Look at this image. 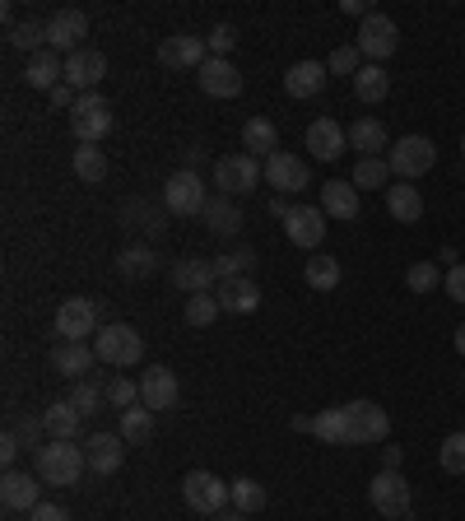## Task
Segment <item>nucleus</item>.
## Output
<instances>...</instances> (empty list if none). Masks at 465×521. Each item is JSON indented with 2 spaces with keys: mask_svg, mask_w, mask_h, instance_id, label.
I'll return each mask as SVG.
<instances>
[{
  "mask_svg": "<svg viewBox=\"0 0 465 521\" xmlns=\"http://www.w3.org/2000/svg\"><path fill=\"white\" fill-rule=\"evenodd\" d=\"M312 433L326 447H372V442H386L391 415L377 401H349V405H335V410L312 415Z\"/></svg>",
  "mask_w": 465,
  "mask_h": 521,
  "instance_id": "1",
  "label": "nucleus"
},
{
  "mask_svg": "<svg viewBox=\"0 0 465 521\" xmlns=\"http://www.w3.org/2000/svg\"><path fill=\"white\" fill-rule=\"evenodd\" d=\"M84 470H89V461H84V447H75V442H61V438H52L38 456H33V475H38L42 484H52V489H70V484H80Z\"/></svg>",
  "mask_w": 465,
  "mask_h": 521,
  "instance_id": "2",
  "label": "nucleus"
},
{
  "mask_svg": "<svg viewBox=\"0 0 465 521\" xmlns=\"http://www.w3.org/2000/svg\"><path fill=\"white\" fill-rule=\"evenodd\" d=\"M93 354H98V363H112V368H135L145 359V335L126 321H112L93 335Z\"/></svg>",
  "mask_w": 465,
  "mask_h": 521,
  "instance_id": "3",
  "label": "nucleus"
},
{
  "mask_svg": "<svg viewBox=\"0 0 465 521\" xmlns=\"http://www.w3.org/2000/svg\"><path fill=\"white\" fill-rule=\"evenodd\" d=\"M210 205V187L205 177L191 173V168H177L168 182H163V210L177 214V219H200Z\"/></svg>",
  "mask_w": 465,
  "mask_h": 521,
  "instance_id": "4",
  "label": "nucleus"
},
{
  "mask_svg": "<svg viewBox=\"0 0 465 521\" xmlns=\"http://www.w3.org/2000/svg\"><path fill=\"white\" fill-rule=\"evenodd\" d=\"M256 182H266V163H256L252 154H224V159H214V187L228 201L252 196Z\"/></svg>",
  "mask_w": 465,
  "mask_h": 521,
  "instance_id": "5",
  "label": "nucleus"
},
{
  "mask_svg": "<svg viewBox=\"0 0 465 521\" xmlns=\"http://www.w3.org/2000/svg\"><path fill=\"white\" fill-rule=\"evenodd\" d=\"M386 163H391V173L400 182H414V177H424L438 163V145L428 135H400L396 145L386 149Z\"/></svg>",
  "mask_w": 465,
  "mask_h": 521,
  "instance_id": "6",
  "label": "nucleus"
},
{
  "mask_svg": "<svg viewBox=\"0 0 465 521\" xmlns=\"http://www.w3.org/2000/svg\"><path fill=\"white\" fill-rule=\"evenodd\" d=\"M182 498H186V508L200 512V517H219V512L233 503L228 484L219 480V475H210V470H186L182 475Z\"/></svg>",
  "mask_w": 465,
  "mask_h": 521,
  "instance_id": "7",
  "label": "nucleus"
},
{
  "mask_svg": "<svg viewBox=\"0 0 465 521\" xmlns=\"http://www.w3.org/2000/svg\"><path fill=\"white\" fill-rule=\"evenodd\" d=\"M368 503L382 512L386 521H405L414 508V494H410V484L400 480V470H377L368 484Z\"/></svg>",
  "mask_w": 465,
  "mask_h": 521,
  "instance_id": "8",
  "label": "nucleus"
},
{
  "mask_svg": "<svg viewBox=\"0 0 465 521\" xmlns=\"http://www.w3.org/2000/svg\"><path fill=\"white\" fill-rule=\"evenodd\" d=\"M354 47L363 52V61H368V66H382L386 56H396V47H400L396 19H391V14H377V10H372L368 19L359 24V38H354Z\"/></svg>",
  "mask_w": 465,
  "mask_h": 521,
  "instance_id": "9",
  "label": "nucleus"
},
{
  "mask_svg": "<svg viewBox=\"0 0 465 521\" xmlns=\"http://www.w3.org/2000/svg\"><path fill=\"white\" fill-rule=\"evenodd\" d=\"M70 131L80 145H98L107 131H112V107L103 94H80V103L70 107Z\"/></svg>",
  "mask_w": 465,
  "mask_h": 521,
  "instance_id": "10",
  "label": "nucleus"
},
{
  "mask_svg": "<svg viewBox=\"0 0 465 521\" xmlns=\"http://www.w3.org/2000/svg\"><path fill=\"white\" fill-rule=\"evenodd\" d=\"M84 38H89V14L84 10H56L52 19H47V47H52L56 56L84 52Z\"/></svg>",
  "mask_w": 465,
  "mask_h": 521,
  "instance_id": "11",
  "label": "nucleus"
},
{
  "mask_svg": "<svg viewBox=\"0 0 465 521\" xmlns=\"http://www.w3.org/2000/svg\"><path fill=\"white\" fill-rule=\"evenodd\" d=\"M284 233H289L293 247L317 252L321 242H326V210H321V205H293V210L284 214Z\"/></svg>",
  "mask_w": 465,
  "mask_h": 521,
  "instance_id": "12",
  "label": "nucleus"
},
{
  "mask_svg": "<svg viewBox=\"0 0 465 521\" xmlns=\"http://www.w3.org/2000/svg\"><path fill=\"white\" fill-rule=\"evenodd\" d=\"M210 61V47L196 33H173V38L159 42V66L163 70H200Z\"/></svg>",
  "mask_w": 465,
  "mask_h": 521,
  "instance_id": "13",
  "label": "nucleus"
},
{
  "mask_svg": "<svg viewBox=\"0 0 465 521\" xmlns=\"http://www.w3.org/2000/svg\"><path fill=\"white\" fill-rule=\"evenodd\" d=\"M56 335L61 340H89V335H98V303L93 298H66L56 308Z\"/></svg>",
  "mask_w": 465,
  "mask_h": 521,
  "instance_id": "14",
  "label": "nucleus"
},
{
  "mask_svg": "<svg viewBox=\"0 0 465 521\" xmlns=\"http://www.w3.org/2000/svg\"><path fill=\"white\" fill-rule=\"evenodd\" d=\"M140 405L163 415V410H173L177 405V373L173 368H163V363H149L145 373H140Z\"/></svg>",
  "mask_w": 465,
  "mask_h": 521,
  "instance_id": "15",
  "label": "nucleus"
},
{
  "mask_svg": "<svg viewBox=\"0 0 465 521\" xmlns=\"http://www.w3.org/2000/svg\"><path fill=\"white\" fill-rule=\"evenodd\" d=\"M196 84H200V94H210V98H238L242 94V70L233 66L228 56H210V61L196 70Z\"/></svg>",
  "mask_w": 465,
  "mask_h": 521,
  "instance_id": "16",
  "label": "nucleus"
},
{
  "mask_svg": "<svg viewBox=\"0 0 465 521\" xmlns=\"http://www.w3.org/2000/svg\"><path fill=\"white\" fill-rule=\"evenodd\" d=\"M168 280H173V289H182L186 298L214 294V289H219V280H214V261H205V256H182V261H173V266H168Z\"/></svg>",
  "mask_w": 465,
  "mask_h": 521,
  "instance_id": "17",
  "label": "nucleus"
},
{
  "mask_svg": "<svg viewBox=\"0 0 465 521\" xmlns=\"http://www.w3.org/2000/svg\"><path fill=\"white\" fill-rule=\"evenodd\" d=\"M84 461L93 475H117L126 461V438L121 433H89L84 438Z\"/></svg>",
  "mask_w": 465,
  "mask_h": 521,
  "instance_id": "18",
  "label": "nucleus"
},
{
  "mask_svg": "<svg viewBox=\"0 0 465 521\" xmlns=\"http://www.w3.org/2000/svg\"><path fill=\"white\" fill-rule=\"evenodd\" d=\"M0 503L10 512H33L42 503V480L28 470H5L0 475Z\"/></svg>",
  "mask_w": 465,
  "mask_h": 521,
  "instance_id": "19",
  "label": "nucleus"
},
{
  "mask_svg": "<svg viewBox=\"0 0 465 521\" xmlns=\"http://www.w3.org/2000/svg\"><path fill=\"white\" fill-rule=\"evenodd\" d=\"M266 182L279 191V196H298V191H307V182H312V173H307L303 159H293V154H270L266 159Z\"/></svg>",
  "mask_w": 465,
  "mask_h": 521,
  "instance_id": "20",
  "label": "nucleus"
},
{
  "mask_svg": "<svg viewBox=\"0 0 465 521\" xmlns=\"http://www.w3.org/2000/svg\"><path fill=\"white\" fill-rule=\"evenodd\" d=\"M93 363H98V354H93L89 340H61L52 349V373H61L66 382H84L93 373Z\"/></svg>",
  "mask_w": 465,
  "mask_h": 521,
  "instance_id": "21",
  "label": "nucleus"
},
{
  "mask_svg": "<svg viewBox=\"0 0 465 521\" xmlns=\"http://www.w3.org/2000/svg\"><path fill=\"white\" fill-rule=\"evenodd\" d=\"M307 149H312V159L335 163L349 149V131L340 126V121H331V117H317L312 126H307Z\"/></svg>",
  "mask_w": 465,
  "mask_h": 521,
  "instance_id": "22",
  "label": "nucleus"
},
{
  "mask_svg": "<svg viewBox=\"0 0 465 521\" xmlns=\"http://www.w3.org/2000/svg\"><path fill=\"white\" fill-rule=\"evenodd\" d=\"M107 75V56L93 52V47H84V52L66 56V84L75 89V94H93L98 84H103Z\"/></svg>",
  "mask_w": 465,
  "mask_h": 521,
  "instance_id": "23",
  "label": "nucleus"
},
{
  "mask_svg": "<svg viewBox=\"0 0 465 521\" xmlns=\"http://www.w3.org/2000/svg\"><path fill=\"white\" fill-rule=\"evenodd\" d=\"M326 80H331L326 61H298V66H289V75H284V94L289 98H317L321 89H326Z\"/></svg>",
  "mask_w": 465,
  "mask_h": 521,
  "instance_id": "24",
  "label": "nucleus"
},
{
  "mask_svg": "<svg viewBox=\"0 0 465 521\" xmlns=\"http://www.w3.org/2000/svg\"><path fill=\"white\" fill-rule=\"evenodd\" d=\"M321 210H326V219L354 224L359 219V187L354 182H326L321 187Z\"/></svg>",
  "mask_w": 465,
  "mask_h": 521,
  "instance_id": "25",
  "label": "nucleus"
},
{
  "mask_svg": "<svg viewBox=\"0 0 465 521\" xmlns=\"http://www.w3.org/2000/svg\"><path fill=\"white\" fill-rule=\"evenodd\" d=\"M200 219H205V228H210L214 238H238L242 224H247V219H242V205L228 201V196H214V201L205 205V214H200Z\"/></svg>",
  "mask_w": 465,
  "mask_h": 521,
  "instance_id": "26",
  "label": "nucleus"
},
{
  "mask_svg": "<svg viewBox=\"0 0 465 521\" xmlns=\"http://www.w3.org/2000/svg\"><path fill=\"white\" fill-rule=\"evenodd\" d=\"M24 80H28V89H61V80H66V61L47 47V52H38V56H28V70H24Z\"/></svg>",
  "mask_w": 465,
  "mask_h": 521,
  "instance_id": "27",
  "label": "nucleus"
},
{
  "mask_svg": "<svg viewBox=\"0 0 465 521\" xmlns=\"http://www.w3.org/2000/svg\"><path fill=\"white\" fill-rule=\"evenodd\" d=\"M214 298H219V308L224 312H238V317L261 308V289H256V280H228V284L214 289Z\"/></svg>",
  "mask_w": 465,
  "mask_h": 521,
  "instance_id": "28",
  "label": "nucleus"
},
{
  "mask_svg": "<svg viewBox=\"0 0 465 521\" xmlns=\"http://www.w3.org/2000/svg\"><path fill=\"white\" fill-rule=\"evenodd\" d=\"M386 210H391V219H400V224H419V219H424V196H419V187H410V182H396V187H386Z\"/></svg>",
  "mask_w": 465,
  "mask_h": 521,
  "instance_id": "29",
  "label": "nucleus"
},
{
  "mask_svg": "<svg viewBox=\"0 0 465 521\" xmlns=\"http://www.w3.org/2000/svg\"><path fill=\"white\" fill-rule=\"evenodd\" d=\"M349 149H359V159H382L386 149V126L372 117H359L349 126Z\"/></svg>",
  "mask_w": 465,
  "mask_h": 521,
  "instance_id": "30",
  "label": "nucleus"
},
{
  "mask_svg": "<svg viewBox=\"0 0 465 521\" xmlns=\"http://www.w3.org/2000/svg\"><path fill=\"white\" fill-rule=\"evenodd\" d=\"M42 419H47V433H52V438H61V442H75L84 433V415L70 401L47 405V410H42Z\"/></svg>",
  "mask_w": 465,
  "mask_h": 521,
  "instance_id": "31",
  "label": "nucleus"
},
{
  "mask_svg": "<svg viewBox=\"0 0 465 521\" xmlns=\"http://www.w3.org/2000/svg\"><path fill=\"white\" fill-rule=\"evenodd\" d=\"M242 145L252 149V159H270V154H279V131L270 117H252L247 126H242Z\"/></svg>",
  "mask_w": 465,
  "mask_h": 521,
  "instance_id": "32",
  "label": "nucleus"
},
{
  "mask_svg": "<svg viewBox=\"0 0 465 521\" xmlns=\"http://www.w3.org/2000/svg\"><path fill=\"white\" fill-rule=\"evenodd\" d=\"M256 275V252L252 247H233V252L214 256V280L228 284V280H252Z\"/></svg>",
  "mask_w": 465,
  "mask_h": 521,
  "instance_id": "33",
  "label": "nucleus"
},
{
  "mask_svg": "<svg viewBox=\"0 0 465 521\" xmlns=\"http://www.w3.org/2000/svg\"><path fill=\"white\" fill-rule=\"evenodd\" d=\"M154 270H159V252H154V247H140V242H135V247H126V252L117 256L121 280H149Z\"/></svg>",
  "mask_w": 465,
  "mask_h": 521,
  "instance_id": "34",
  "label": "nucleus"
},
{
  "mask_svg": "<svg viewBox=\"0 0 465 521\" xmlns=\"http://www.w3.org/2000/svg\"><path fill=\"white\" fill-rule=\"evenodd\" d=\"M121 219L131 228H145L149 238H163V228H168V210H159V205H149V201H126L121 205Z\"/></svg>",
  "mask_w": 465,
  "mask_h": 521,
  "instance_id": "35",
  "label": "nucleus"
},
{
  "mask_svg": "<svg viewBox=\"0 0 465 521\" xmlns=\"http://www.w3.org/2000/svg\"><path fill=\"white\" fill-rule=\"evenodd\" d=\"M121 438H126V447H145L149 438H154V410H145V405H131V410H121Z\"/></svg>",
  "mask_w": 465,
  "mask_h": 521,
  "instance_id": "36",
  "label": "nucleus"
},
{
  "mask_svg": "<svg viewBox=\"0 0 465 521\" xmlns=\"http://www.w3.org/2000/svg\"><path fill=\"white\" fill-rule=\"evenodd\" d=\"M70 168H75V177H80V182H89V187H103L107 154L98 145H80V149H75V159H70Z\"/></svg>",
  "mask_w": 465,
  "mask_h": 521,
  "instance_id": "37",
  "label": "nucleus"
},
{
  "mask_svg": "<svg viewBox=\"0 0 465 521\" xmlns=\"http://www.w3.org/2000/svg\"><path fill=\"white\" fill-rule=\"evenodd\" d=\"M354 94H359V103H382V98L391 94V75H386L382 66H363L359 75H354Z\"/></svg>",
  "mask_w": 465,
  "mask_h": 521,
  "instance_id": "38",
  "label": "nucleus"
},
{
  "mask_svg": "<svg viewBox=\"0 0 465 521\" xmlns=\"http://www.w3.org/2000/svg\"><path fill=\"white\" fill-rule=\"evenodd\" d=\"M10 433L24 442V452H33V456H38L42 447L52 442V433H47V419H42V415H19V419L10 424Z\"/></svg>",
  "mask_w": 465,
  "mask_h": 521,
  "instance_id": "39",
  "label": "nucleus"
},
{
  "mask_svg": "<svg viewBox=\"0 0 465 521\" xmlns=\"http://www.w3.org/2000/svg\"><path fill=\"white\" fill-rule=\"evenodd\" d=\"M303 275H307V284H312L317 294H331L345 270H340V261H335V256H321V252H317V256H312V261L303 266Z\"/></svg>",
  "mask_w": 465,
  "mask_h": 521,
  "instance_id": "40",
  "label": "nucleus"
},
{
  "mask_svg": "<svg viewBox=\"0 0 465 521\" xmlns=\"http://www.w3.org/2000/svg\"><path fill=\"white\" fill-rule=\"evenodd\" d=\"M10 47H19V52H28V56L47 52V19H24V24H14Z\"/></svg>",
  "mask_w": 465,
  "mask_h": 521,
  "instance_id": "41",
  "label": "nucleus"
},
{
  "mask_svg": "<svg viewBox=\"0 0 465 521\" xmlns=\"http://www.w3.org/2000/svg\"><path fill=\"white\" fill-rule=\"evenodd\" d=\"M228 494H233V508H242L247 517L266 508V484H256L252 475H242V480H233V484H228Z\"/></svg>",
  "mask_w": 465,
  "mask_h": 521,
  "instance_id": "42",
  "label": "nucleus"
},
{
  "mask_svg": "<svg viewBox=\"0 0 465 521\" xmlns=\"http://www.w3.org/2000/svg\"><path fill=\"white\" fill-rule=\"evenodd\" d=\"M66 401L75 405L84 419H89V415H98V410L107 405V396H103V387H98V382H89V377H84V382H70V396H66Z\"/></svg>",
  "mask_w": 465,
  "mask_h": 521,
  "instance_id": "43",
  "label": "nucleus"
},
{
  "mask_svg": "<svg viewBox=\"0 0 465 521\" xmlns=\"http://www.w3.org/2000/svg\"><path fill=\"white\" fill-rule=\"evenodd\" d=\"M386 182H391V163L386 159H359L354 163V187H382L386 191Z\"/></svg>",
  "mask_w": 465,
  "mask_h": 521,
  "instance_id": "44",
  "label": "nucleus"
},
{
  "mask_svg": "<svg viewBox=\"0 0 465 521\" xmlns=\"http://www.w3.org/2000/svg\"><path fill=\"white\" fill-rule=\"evenodd\" d=\"M438 466L447 475H465V433H447L438 447Z\"/></svg>",
  "mask_w": 465,
  "mask_h": 521,
  "instance_id": "45",
  "label": "nucleus"
},
{
  "mask_svg": "<svg viewBox=\"0 0 465 521\" xmlns=\"http://www.w3.org/2000/svg\"><path fill=\"white\" fill-rule=\"evenodd\" d=\"M219 312H224V308H219V298H214V294H191V298H186L182 317H186V326H210Z\"/></svg>",
  "mask_w": 465,
  "mask_h": 521,
  "instance_id": "46",
  "label": "nucleus"
},
{
  "mask_svg": "<svg viewBox=\"0 0 465 521\" xmlns=\"http://www.w3.org/2000/svg\"><path fill=\"white\" fill-rule=\"evenodd\" d=\"M405 284H410V294H433V289L442 284L438 261H414V266L405 270Z\"/></svg>",
  "mask_w": 465,
  "mask_h": 521,
  "instance_id": "47",
  "label": "nucleus"
},
{
  "mask_svg": "<svg viewBox=\"0 0 465 521\" xmlns=\"http://www.w3.org/2000/svg\"><path fill=\"white\" fill-rule=\"evenodd\" d=\"M103 396H107L112 410H131V405H140V382H131V377H112V382L103 387Z\"/></svg>",
  "mask_w": 465,
  "mask_h": 521,
  "instance_id": "48",
  "label": "nucleus"
},
{
  "mask_svg": "<svg viewBox=\"0 0 465 521\" xmlns=\"http://www.w3.org/2000/svg\"><path fill=\"white\" fill-rule=\"evenodd\" d=\"M326 70H331V75H349V80H354V75L363 70V52L354 47V42H349V47H335L331 61H326Z\"/></svg>",
  "mask_w": 465,
  "mask_h": 521,
  "instance_id": "49",
  "label": "nucleus"
},
{
  "mask_svg": "<svg viewBox=\"0 0 465 521\" xmlns=\"http://www.w3.org/2000/svg\"><path fill=\"white\" fill-rule=\"evenodd\" d=\"M233 42H238L233 24H219V28L210 33V38H205V47H210V56H228V52H233Z\"/></svg>",
  "mask_w": 465,
  "mask_h": 521,
  "instance_id": "50",
  "label": "nucleus"
},
{
  "mask_svg": "<svg viewBox=\"0 0 465 521\" xmlns=\"http://www.w3.org/2000/svg\"><path fill=\"white\" fill-rule=\"evenodd\" d=\"M442 289H447V298H452V303H465V261L442 275Z\"/></svg>",
  "mask_w": 465,
  "mask_h": 521,
  "instance_id": "51",
  "label": "nucleus"
},
{
  "mask_svg": "<svg viewBox=\"0 0 465 521\" xmlns=\"http://www.w3.org/2000/svg\"><path fill=\"white\" fill-rule=\"evenodd\" d=\"M19 452H24V442H19V438L10 433V428H5V438H0V461H5V470H14Z\"/></svg>",
  "mask_w": 465,
  "mask_h": 521,
  "instance_id": "52",
  "label": "nucleus"
},
{
  "mask_svg": "<svg viewBox=\"0 0 465 521\" xmlns=\"http://www.w3.org/2000/svg\"><path fill=\"white\" fill-rule=\"evenodd\" d=\"M28 521H70V512L56 508V503H38V508L28 512Z\"/></svg>",
  "mask_w": 465,
  "mask_h": 521,
  "instance_id": "53",
  "label": "nucleus"
},
{
  "mask_svg": "<svg viewBox=\"0 0 465 521\" xmlns=\"http://www.w3.org/2000/svg\"><path fill=\"white\" fill-rule=\"evenodd\" d=\"M52 103H56V107H66V112H70V107L80 103V94H75L70 84H61V89H52Z\"/></svg>",
  "mask_w": 465,
  "mask_h": 521,
  "instance_id": "54",
  "label": "nucleus"
},
{
  "mask_svg": "<svg viewBox=\"0 0 465 521\" xmlns=\"http://www.w3.org/2000/svg\"><path fill=\"white\" fill-rule=\"evenodd\" d=\"M196 163H205V145H186L182 149V168H191V173H196Z\"/></svg>",
  "mask_w": 465,
  "mask_h": 521,
  "instance_id": "55",
  "label": "nucleus"
},
{
  "mask_svg": "<svg viewBox=\"0 0 465 521\" xmlns=\"http://www.w3.org/2000/svg\"><path fill=\"white\" fill-rule=\"evenodd\" d=\"M345 14H359V19H368V0H345Z\"/></svg>",
  "mask_w": 465,
  "mask_h": 521,
  "instance_id": "56",
  "label": "nucleus"
},
{
  "mask_svg": "<svg viewBox=\"0 0 465 521\" xmlns=\"http://www.w3.org/2000/svg\"><path fill=\"white\" fill-rule=\"evenodd\" d=\"M289 428H293V433H312V419H307V415H293Z\"/></svg>",
  "mask_w": 465,
  "mask_h": 521,
  "instance_id": "57",
  "label": "nucleus"
},
{
  "mask_svg": "<svg viewBox=\"0 0 465 521\" xmlns=\"http://www.w3.org/2000/svg\"><path fill=\"white\" fill-rule=\"evenodd\" d=\"M386 466L382 470H400V447H386V456H382Z\"/></svg>",
  "mask_w": 465,
  "mask_h": 521,
  "instance_id": "58",
  "label": "nucleus"
},
{
  "mask_svg": "<svg viewBox=\"0 0 465 521\" xmlns=\"http://www.w3.org/2000/svg\"><path fill=\"white\" fill-rule=\"evenodd\" d=\"M214 521H247V512H242V508H224V512H219V517H214Z\"/></svg>",
  "mask_w": 465,
  "mask_h": 521,
  "instance_id": "59",
  "label": "nucleus"
},
{
  "mask_svg": "<svg viewBox=\"0 0 465 521\" xmlns=\"http://www.w3.org/2000/svg\"><path fill=\"white\" fill-rule=\"evenodd\" d=\"M456 349H461V359H465V321L456 326Z\"/></svg>",
  "mask_w": 465,
  "mask_h": 521,
  "instance_id": "60",
  "label": "nucleus"
},
{
  "mask_svg": "<svg viewBox=\"0 0 465 521\" xmlns=\"http://www.w3.org/2000/svg\"><path fill=\"white\" fill-rule=\"evenodd\" d=\"M461 163H465V135H461Z\"/></svg>",
  "mask_w": 465,
  "mask_h": 521,
  "instance_id": "61",
  "label": "nucleus"
}]
</instances>
